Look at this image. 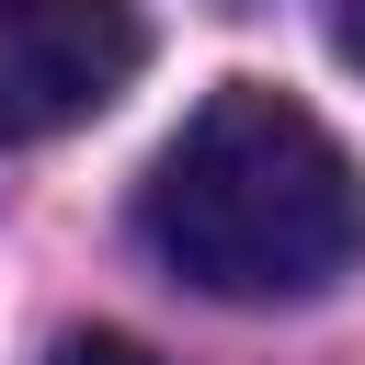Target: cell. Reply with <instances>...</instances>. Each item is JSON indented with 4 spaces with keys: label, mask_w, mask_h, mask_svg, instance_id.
Instances as JSON below:
<instances>
[{
    "label": "cell",
    "mask_w": 365,
    "mask_h": 365,
    "mask_svg": "<svg viewBox=\"0 0 365 365\" xmlns=\"http://www.w3.org/2000/svg\"><path fill=\"white\" fill-rule=\"evenodd\" d=\"M148 251L228 308H285L354 274L365 251V171L342 160V137L274 91V80H217L182 137L160 148L148 194H137Z\"/></svg>",
    "instance_id": "6da1fadb"
},
{
    "label": "cell",
    "mask_w": 365,
    "mask_h": 365,
    "mask_svg": "<svg viewBox=\"0 0 365 365\" xmlns=\"http://www.w3.org/2000/svg\"><path fill=\"white\" fill-rule=\"evenodd\" d=\"M148 57L125 0H0V137L91 125Z\"/></svg>",
    "instance_id": "7a4b0ae2"
},
{
    "label": "cell",
    "mask_w": 365,
    "mask_h": 365,
    "mask_svg": "<svg viewBox=\"0 0 365 365\" xmlns=\"http://www.w3.org/2000/svg\"><path fill=\"white\" fill-rule=\"evenodd\" d=\"M46 365H160V354H148V342H125V331H68Z\"/></svg>",
    "instance_id": "3957f363"
},
{
    "label": "cell",
    "mask_w": 365,
    "mask_h": 365,
    "mask_svg": "<svg viewBox=\"0 0 365 365\" xmlns=\"http://www.w3.org/2000/svg\"><path fill=\"white\" fill-rule=\"evenodd\" d=\"M331 46H342V57L365 68V0H342V11H331Z\"/></svg>",
    "instance_id": "277c9868"
}]
</instances>
